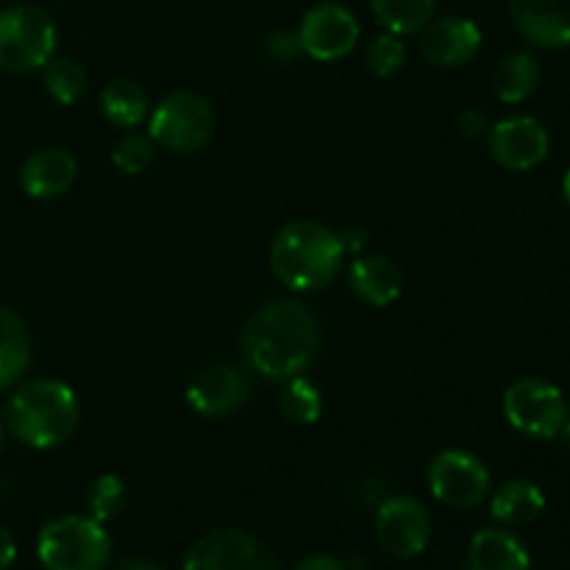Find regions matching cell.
<instances>
[{"label":"cell","mask_w":570,"mask_h":570,"mask_svg":"<svg viewBox=\"0 0 570 570\" xmlns=\"http://www.w3.org/2000/svg\"><path fill=\"white\" fill-rule=\"evenodd\" d=\"M239 351L250 373L267 382H287L315 362L321 351V323L301 301H271L248 317Z\"/></svg>","instance_id":"obj_1"},{"label":"cell","mask_w":570,"mask_h":570,"mask_svg":"<svg viewBox=\"0 0 570 570\" xmlns=\"http://www.w3.org/2000/svg\"><path fill=\"white\" fill-rule=\"evenodd\" d=\"M345 265V245L334 228L293 220L273 237L271 271L293 293H321Z\"/></svg>","instance_id":"obj_2"},{"label":"cell","mask_w":570,"mask_h":570,"mask_svg":"<svg viewBox=\"0 0 570 570\" xmlns=\"http://www.w3.org/2000/svg\"><path fill=\"white\" fill-rule=\"evenodd\" d=\"M78 423L81 406L76 393L59 379H31L6 404V429L28 449H59L78 432Z\"/></svg>","instance_id":"obj_3"},{"label":"cell","mask_w":570,"mask_h":570,"mask_svg":"<svg viewBox=\"0 0 570 570\" xmlns=\"http://www.w3.org/2000/svg\"><path fill=\"white\" fill-rule=\"evenodd\" d=\"M37 557L45 570H106L111 538L104 523L89 515H61L42 527Z\"/></svg>","instance_id":"obj_4"},{"label":"cell","mask_w":570,"mask_h":570,"mask_svg":"<svg viewBox=\"0 0 570 570\" xmlns=\"http://www.w3.org/2000/svg\"><path fill=\"white\" fill-rule=\"evenodd\" d=\"M59 28L53 17L31 3L0 9V70H42L56 56Z\"/></svg>","instance_id":"obj_5"},{"label":"cell","mask_w":570,"mask_h":570,"mask_svg":"<svg viewBox=\"0 0 570 570\" xmlns=\"http://www.w3.org/2000/svg\"><path fill=\"white\" fill-rule=\"evenodd\" d=\"M217 117L209 100L195 92H173L154 106L148 137L170 154H195L215 137Z\"/></svg>","instance_id":"obj_6"},{"label":"cell","mask_w":570,"mask_h":570,"mask_svg":"<svg viewBox=\"0 0 570 570\" xmlns=\"http://www.w3.org/2000/svg\"><path fill=\"white\" fill-rule=\"evenodd\" d=\"M568 401L557 384L546 379H518L504 393V417L515 432L534 440L560 438L568 417Z\"/></svg>","instance_id":"obj_7"},{"label":"cell","mask_w":570,"mask_h":570,"mask_svg":"<svg viewBox=\"0 0 570 570\" xmlns=\"http://www.w3.org/2000/svg\"><path fill=\"white\" fill-rule=\"evenodd\" d=\"M181 570H282L273 551L245 529H215L195 540Z\"/></svg>","instance_id":"obj_8"},{"label":"cell","mask_w":570,"mask_h":570,"mask_svg":"<svg viewBox=\"0 0 570 570\" xmlns=\"http://www.w3.org/2000/svg\"><path fill=\"white\" fill-rule=\"evenodd\" d=\"M490 484L493 479H490L488 465L471 451H440L429 465V490L440 504L451 507V510H473V507L484 504V499L490 495Z\"/></svg>","instance_id":"obj_9"},{"label":"cell","mask_w":570,"mask_h":570,"mask_svg":"<svg viewBox=\"0 0 570 570\" xmlns=\"http://www.w3.org/2000/svg\"><path fill=\"white\" fill-rule=\"evenodd\" d=\"M373 532L379 546L395 560H415L426 551L432 540V518L429 510L412 495H387L376 507Z\"/></svg>","instance_id":"obj_10"},{"label":"cell","mask_w":570,"mask_h":570,"mask_svg":"<svg viewBox=\"0 0 570 570\" xmlns=\"http://www.w3.org/2000/svg\"><path fill=\"white\" fill-rule=\"evenodd\" d=\"M360 20L343 3H317L298 26L301 50L315 61H340L360 42Z\"/></svg>","instance_id":"obj_11"},{"label":"cell","mask_w":570,"mask_h":570,"mask_svg":"<svg viewBox=\"0 0 570 570\" xmlns=\"http://www.w3.org/2000/svg\"><path fill=\"white\" fill-rule=\"evenodd\" d=\"M490 156L495 165L512 173H529L543 165L551 154L549 128L529 115H512L495 122L488 134Z\"/></svg>","instance_id":"obj_12"},{"label":"cell","mask_w":570,"mask_h":570,"mask_svg":"<svg viewBox=\"0 0 570 570\" xmlns=\"http://www.w3.org/2000/svg\"><path fill=\"white\" fill-rule=\"evenodd\" d=\"M245 399H248V379L228 362H212L200 367L187 384L189 410L209 421L234 415L245 404Z\"/></svg>","instance_id":"obj_13"},{"label":"cell","mask_w":570,"mask_h":570,"mask_svg":"<svg viewBox=\"0 0 570 570\" xmlns=\"http://www.w3.org/2000/svg\"><path fill=\"white\" fill-rule=\"evenodd\" d=\"M482 28L468 17H440L421 28V56L434 67H465L482 50Z\"/></svg>","instance_id":"obj_14"},{"label":"cell","mask_w":570,"mask_h":570,"mask_svg":"<svg viewBox=\"0 0 570 570\" xmlns=\"http://www.w3.org/2000/svg\"><path fill=\"white\" fill-rule=\"evenodd\" d=\"M518 33L543 50L570 48V0H507Z\"/></svg>","instance_id":"obj_15"},{"label":"cell","mask_w":570,"mask_h":570,"mask_svg":"<svg viewBox=\"0 0 570 570\" xmlns=\"http://www.w3.org/2000/svg\"><path fill=\"white\" fill-rule=\"evenodd\" d=\"M78 176V161L65 148H42L26 159L20 187L33 200H56L67 195Z\"/></svg>","instance_id":"obj_16"},{"label":"cell","mask_w":570,"mask_h":570,"mask_svg":"<svg viewBox=\"0 0 570 570\" xmlns=\"http://www.w3.org/2000/svg\"><path fill=\"white\" fill-rule=\"evenodd\" d=\"M348 284L356 298L365 301L367 306L384 309V306L395 304L401 298L404 273H401V267L390 256H360V259L351 262Z\"/></svg>","instance_id":"obj_17"},{"label":"cell","mask_w":570,"mask_h":570,"mask_svg":"<svg viewBox=\"0 0 570 570\" xmlns=\"http://www.w3.org/2000/svg\"><path fill=\"white\" fill-rule=\"evenodd\" d=\"M471 570H529L532 557L527 546L507 529H482L468 546Z\"/></svg>","instance_id":"obj_18"},{"label":"cell","mask_w":570,"mask_h":570,"mask_svg":"<svg viewBox=\"0 0 570 570\" xmlns=\"http://www.w3.org/2000/svg\"><path fill=\"white\" fill-rule=\"evenodd\" d=\"M546 510V495L529 479H512L501 484L490 499V515L504 527H529Z\"/></svg>","instance_id":"obj_19"},{"label":"cell","mask_w":570,"mask_h":570,"mask_svg":"<svg viewBox=\"0 0 570 570\" xmlns=\"http://www.w3.org/2000/svg\"><path fill=\"white\" fill-rule=\"evenodd\" d=\"M540 59L532 50H512L499 61L493 72L495 98L501 104H523L540 87Z\"/></svg>","instance_id":"obj_20"},{"label":"cell","mask_w":570,"mask_h":570,"mask_svg":"<svg viewBox=\"0 0 570 570\" xmlns=\"http://www.w3.org/2000/svg\"><path fill=\"white\" fill-rule=\"evenodd\" d=\"M31 367V337L17 315L9 306H0V390L20 382Z\"/></svg>","instance_id":"obj_21"},{"label":"cell","mask_w":570,"mask_h":570,"mask_svg":"<svg viewBox=\"0 0 570 570\" xmlns=\"http://www.w3.org/2000/svg\"><path fill=\"white\" fill-rule=\"evenodd\" d=\"M100 111L115 128H137L150 115L148 92L134 78H115L100 92Z\"/></svg>","instance_id":"obj_22"},{"label":"cell","mask_w":570,"mask_h":570,"mask_svg":"<svg viewBox=\"0 0 570 570\" xmlns=\"http://www.w3.org/2000/svg\"><path fill=\"white\" fill-rule=\"evenodd\" d=\"M438 0H371V11L384 31L395 37L417 33L434 17Z\"/></svg>","instance_id":"obj_23"},{"label":"cell","mask_w":570,"mask_h":570,"mask_svg":"<svg viewBox=\"0 0 570 570\" xmlns=\"http://www.w3.org/2000/svg\"><path fill=\"white\" fill-rule=\"evenodd\" d=\"M282 395H278V406H282L284 417L301 426H312V423L321 421L323 415V395L309 379L301 373V376L287 379L282 382Z\"/></svg>","instance_id":"obj_24"},{"label":"cell","mask_w":570,"mask_h":570,"mask_svg":"<svg viewBox=\"0 0 570 570\" xmlns=\"http://www.w3.org/2000/svg\"><path fill=\"white\" fill-rule=\"evenodd\" d=\"M42 81L50 98L61 106H72L87 92V70L70 56H53L42 67Z\"/></svg>","instance_id":"obj_25"},{"label":"cell","mask_w":570,"mask_h":570,"mask_svg":"<svg viewBox=\"0 0 570 570\" xmlns=\"http://www.w3.org/2000/svg\"><path fill=\"white\" fill-rule=\"evenodd\" d=\"M87 507L89 518H95L98 523L111 521V518L120 515L128 507V488L120 476L115 473H106V476L95 479V484L87 493Z\"/></svg>","instance_id":"obj_26"},{"label":"cell","mask_w":570,"mask_h":570,"mask_svg":"<svg viewBox=\"0 0 570 570\" xmlns=\"http://www.w3.org/2000/svg\"><path fill=\"white\" fill-rule=\"evenodd\" d=\"M154 139L148 134H126L111 150V165L122 176H142L154 165Z\"/></svg>","instance_id":"obj_27"},{"label":"cell","mask_w":570,"mask_h":570,"mask_svg":"<svg viewBox=\"0 0 570 570\" xmlns=\"http://www.w3.org/2000/svg\"><path fill=\"white\" fill-rule=\"evenodd\" d=\"M367 70L373 72L376 78H390L404 67L406 61V45L404 39L395 37V33L384 31L367 45Z\"/></svg>","instance_id":"obj_28"},{"label":"cell","mask_w":570,"mask_h":570,"mask_svg":"<svg viewBox=\"0 0 570 570\" xmlns=\"http://www.w3.org/2000/svg\"><path fill=\"white\" fill-rule=\"evenodd\" d=\"M265 53L273 65H293L304 50H301L298 31H273L265 39Z\"/></svg>","instance_id":"obj_29"},{"label":"cell","mask_w":570,"mask_h":570,"mask_svg":"<svg viewBox=\"0 0 570 570\" xmlns=\"http://www.w3.org/2000/svg\"><path fill=\"white\" fill-rule=\"evenodd\" d=\"M456 126H460V134L468 139H482L490 134V117L479 109H465L460 117H456Z\"/></svg>","instance_id":"obj_30"},{"label":"cell","mask_w":570,"mask_h":570,"mask_svg":"<svg viewBox=\"0 0 570 570\" xmlns=\"http://www.w3.org/2000/svg\"><path fill=\"white\" fill-rule=\"evenodd\" d=\"M340 234V239H343V245H345V254H360L362 248H365L367 245V232L362 226H348V228H343V232H337Z\"/></svg>","instance_id":"obj_31"},{"label":"cell","mask_w":570,"mask_h":570,"mask_svg":"<svg viewBox=\"0 0 570 570\" xmlns=\"http://www.w3.org/2000/svg\"><path fill=\"white\" fill-rule=\"evenodd\" d=\"M17 560V540L9 529L0 527V570L11 568V562Z\"/></svg>","instance_id":"obj_32"},{"label":"cell","mask_w":570,"mask_h":570,"mask_svg":"<svg viewBox=\"0 0 570 570\" xmlns=\"http://www.w3.org/2000/svg\"><path fill=\"white\" fill-rule=\"evenodd\" d=\"M293 570H345V568H343V562L334 560V557L315 554V557H306V560H301Z\"/></svg>","instance_id":"obj_33"},{"label":"cell","mask_w":570,"mask_h":570,"mask_svg":"<svg viewBox=\"0 0 570 570\" xmlns=\"http://www.w3.org/2000/svg\"><path fill=\"white\" fill-rule=\"evenodd\" d=\"M117 570H161V568L150 560H128V562H122Z\"/></svg>","instance_id":"obj_34"},{"label":"cell","mask_w":570,"mask_h":570,"mask_svg":"<svg viewBox=\"0 0 570 570\" xmlns=\"http://www.w3.org/2000/svg\"><path fill=\"white\" fill-rule=\"evenodd\" d=\"M562 198H566V204L570 206V167H568L566 178H562Z\"/></svg>","instance_id":"obj_35"},{"label":"cell","mask_w":570,"mask_h":570,"mask_svg":"<svg viewBox=\"0 0 570 570\" xmlns=\"http://www.w3.org/2000/svg\"><path fill=\"white\" fill-rule=\"evenodd\" d=\"M562 438H566V443L570 445V412H568V417H566V426H562Z\"/></svg>","instance_id":"obj_36"},{"label":"cell","mask_w":570,"mask_h":570,"mask_svg":"<svg viewBox=\"0 0 570 570\" xmlns=\"http://www.w3.org/2000/svg\"><path fill=\"white\" fill-rule=\"evenodd\" d=\"M0 451H3V423H0Z\"/></svg>","instance_id":"obj_37"}]
</instances>
